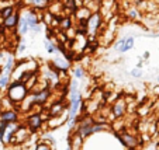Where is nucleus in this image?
<instances>
[{"mask_svg":"<svg viewBox=\"0 0 159 150\" xmlns=\"http://www.w3.org/2000/svg\"><path fill=\"white\" fill-rule=\"evenodd\" d=\"M4 96L9 97L16 105H21L30 96V90L24 83H21L18 80H13L10 83L9 88L6 90V93H4Z\"/></svg>","mask_w":159,"mask_h":150,"instance_id":"f257e3e1","label":"nucleus"},{"mask_svg":"<svg viewBox=\"0 0 159 150\" xmlns=\"http://www.w3.org/2000/svg\"><path fill=\"white\" fill-rule=\"evenodd\" d=\"M42 112L44 111H34V112H30V114L25 115L24 125H25V128L30 131L31 135H34V136L41 132L42 126L47 123V121H48V118H49L48 115L44 117Z\"/></svg>","mask_w":159,"mask_h":150,"instance_id":"f03ea898","label":"nucleus"},{"mask_svg":"<svg viewBox=\"0 0 159 150\" xmlns=\"http://www.w3.org/2000/svg\"><path fill=\"white\" fill-rule=\"evenodd\" d=\"M21 126H23L21 122H18V123L0 122V142H2L4 146H11L16 133L20 131Z\"/></svg>","mask_w":159,"mask_h":150,"instance_id":"7ed1b4c3","label":"nucleus"},{"mask_svg":"<svg viewBox=\"0 0 159 150\" xmlns=\"http://www.w3.org/2000/svg\"><path fill=\"white\" fill-rule=\"evenodd\" d=\"M106 20L103 17V14L100 11H96L90 15L89 24H87V32L89 36H99L102 35V32L106 31Z\"/></svg>","mask_w":159,"mask_h":150,"instance_id":"20e7f679","label":"nucleus"},{"mask_svg":"<svg viewBox=\"0 0 159 150\" xmlns=\"http://www.w3.org/2000/svg\"><path fill=\"white\" fill-rule=\"evenodd\" d=\"M111 109V121H121L124 117H125L127 111H128V102L124 97H120L118 100L111 102L110 105Z\"/></svg>","mask_w":159,"mask_h":150,"instance_id":"39448f33","label":"nucleus"},{"mask_svg":"<svg viewBox=\"0 0 159 150\" xmlns=\"http://www.w3.org/2000/svg\"><path fill=\"white\" fill-rule=\"evenodd\" d=\"M21 111L18 109H0V122L18 123L20 122Z\"/></svg>","mask_w":159,"mask_h":150,"instance_id":"423d86ee","label":"nucleus"},{"mask_svg":"<svg viewBox=\"0 0 159 150\" xmlns=\"http://www.w3.org/2000/svg\"><path fill=\"white\" fill-rule=\"evenodd\" d=\"M51 63H52V66H54L61 75H66V73L73 67L72 63H69L63 56H61V55H57V56L52 58Z\"/></svg>","mask_w":159,"mask_h":150,"instance_id":"0eeeda50","label":"nucleus"},{"mask_svg":"<svg viewBox=\"0 0 159 150\" xmlns=\"http://www.w3.org/2000/svg\"><path fill=\"white\" fill-rule=\"evenodd\" d=\"M69 122V115L66 112L65 115L62 117H54V118H48L47 123H45V131H55V129H59L62 125Z\"/></svg>","mask_w":159,"mask_h":150,"instance_id":"6e6552de","label":"nucleus"},{"mask_svg":"<svg viewBox=\"0 0 159 150\" xmlns=\"http://www.w3.org/2000/svg\"><path fill=\"white\" fill-rule=\"evenodd\" d=\"M20 20H21V13L20 11H16L14 14L11 15V17H9L7 20L2 21L4 24V27H6L7 31H17L18 25H20Z\"/></svg>","mask_w":159,"mask_h":150,"instance_id":"1a4fd4ad","label":"nucleus"},{"mask_svg":"<svg viewBox=\"0 0 159 150\" xmlns=\"http://www.w3.org/2000/svg\"><path fill=\"white\" fill-rule=\"evenodd\" d=\"M16 11H17V9H16L14 2H7L6 6H0V21L7 20V18L11 17Z\"/></svg>","mask_w":159,"mask_h":150,"instance_id":"9d476101","label":"nucleus"},{"mask_svg":"<svg viewBox=\"0 0 159 150\" xmlns=\"http://www.w3.org/2000/svg\"><path fill=\"white\" fill-rule=\"evenodd\" d=\"M73 15H68V14H63L62 21H61V25H59V31L62 32H69L70 30H73Z\"/></svg>","mask_w":159,"mask_h":150,"instance_id":"9b49d317","label":"nucleus"},{"mask_svg":"<svg viewBox=\"0 0 159 150\" xmlns=\"http://www.w3.org/2000/svg\"><path fill=\"white\" fill-rule=\"evenodd\" d=\"M72 75L75 80H82V79L86 77V69L82 65H75L72 67Z\"/></svg>","mask_w":159,"mask_h":150,"instance_id":"f8f14e48","label":"nucleus"},{"mask_svg":"<svg viewBox=\"0 0 159 150\" xmlns=\"http://www.w3.org/2000/svg\"><path fill=\"white\" fill-rule=\"evenodd\" d=\"M30 31V27H28V23H27V18L24 17V15L21 14V20H20V25H18L17 31L16 32L18 34V36H23L25 35V34Z\"/></svg>","mask_w":159,"mask_h":150,"instance_id":"ddd939ff","label":"nucleus"},{"mask_svg":"<svg viewBox=\"0 0 159 150\" xmlns=\"http://www.w3.org/2000/svg\"><path fill=\"white\" fill-rule=\"evenodd\" d=\"M92 14H93V11L83 6V7H80V9L78 10V13L75 14V17H76V21L78 20H89Z\"/></svg>","mask_w":159,"mask_h":150,"instance_id":"4468645a","label":"nucleus"},{"mask_svg":"<svg viewBox=\"0 0 159 150\" xmlns=\"http://www.w3.org/2000/svg\"><path fill=\"white\" fill-rule=\"evenodd\" d=\"M125 15L129 18V20H134V21H135V20H139V18L142 17V15H141V11H139V10L137 9L135 6L128 7V9H127Z\"/></svg>","mask_w":159,"mask_h":150,"instance_id":"2eb2a0df","label":"nucleus"},{"mask_svg":"<svg viewBox=\"0 0 159 150\" xmlns=\"http://www.w3.org/2000/svg\"><path fill=\"white\" fill-rule=\"evenodd\" d=\"M44 45H45V49H47V52H48L49 55H54V56L59 55L58 54V45L55 41H47V39H45Z\"/></svg>","mask_w":159,"mask_h":150,"instance_id":"dca6fc26","label":"nucleus"},{"mask_svg":"<svg viewBox=\"0 0 159 150\" xmlns=\"http://www.w3.org/2000/svg\"><path fill=\"white\" fill-rule=\"evenodd\" d=\"M13 81L11 76L9 75H0V91H6L9 88L10 83Z\"/></svg>","mask_w":159,"mask_h":150,"instance_id":"f3484780","label":"nucleus"},{"mask_svg":"<svg viewBox=\"0 0 159 150\" xmlns=\"http://www.w3.org/2000/svg\"><path fill=\"white\" fill-rule=\"evenodd\" d=\"M134 45H135V36L134 35H128L127 36V41H125V45H124L123 52H121V54H125V52L131 51V49L134 48Z\"/></svg>","mask_w":159,"mask_h":150,"instance_id":"a211bd4d","label":"nucleus"},{"mask_svg":"<svg viewBox=\"0 0 159 150\" xmlns=\"http://www.w3.org/2000/svg\"><path fill=\"white\" fill-rule=\"evenodd\" d=\"M99 48H100V39H97V41H94V42H87L86 52H89V54H96Z\"/></svg>","mask_w":159,"mask_h":150,"instance_id":"6ab92c4d","label":"nucleus"},{"mask_svg":"<svg viewBox=\"0 0 159 150\" xmlns=\"http://www.w3.org/2000/svg\"><path fill=\"white\" fill-rule=\"evenodd\" d=\"M57 45H58V54H59L61 56L65 58L66 54L69 52V46L66 45V44H63V42H59V41H57Z\"/></svg>","mask_w":159,"mask_h":150,"instance_id":"aec40b11","label":"nucleus"},{"mask_svg":"<svg viewBox=\"0 0 159 150\" xmlns=\"http://www.w3.org/2000/svg\"><path fill=\"white\" fill-rule=\"evenodd\" d=\"M125 41H127V36H123V38H118L117 41L114 42V51L116 52H123V48L125 45Z\"/></svg>","mask_w":159,"mask_h":150,"instance_id":"412c9836","label":"nucleus"},{"mask_svg":"<svg viewBox=\"0 0 159 150\" xmlns=\"http://www.w3.org/2000/svg\"><path fill=\"white\" fill-rule=\"evenodd\" d=\"M34 150H52V144L48 143V142L38 140V143H37V146L34 147Z\"/></svg>","mask_w":159,"mask_h":150,"instance_id":"4be33fe9","label":"nucleus"},{"mask_svg":"<svg viewBox=\"0 0 159 150\" xmlns=\"http://www.w3.org/2000/svg\"><path fill=\"white\" fill-rule=\"evenodd\" d=\"M142 69H138V67H134V69L129 72V76L131 77H134V79H141L142 77Z\"/></svg>","mask_w":159,"mask_h":150,"instance_id":"5701e85b","label":"nucleus"},{"mask_svg":"<svg viewBox=\"0 0 159 150\" xmlns=\"http://www.w3.org/2000/svg\"><path fill=\"white\" fill-rule=\"evenodd\" d=\"M25 48H27V45H25V39H21V41L18 42L17 48H16V52H17V54H21V52L25 51Z\"/></svg>","mask_w":159,"mask_h":150,"instance_id":"b1692460","label":"nucleus"},{"mask_svg":"<svg viewBox=\"0 0 159 150\" xmlns=\"http://www.w3.org/2000/svg\"><path fill=\"white\" fill-rule=\"evenodd\" d=\"M144 36H148V38H159V31L158 32H147V34H144Z\"/></svg>","mask_w":159,"mask_h":150,"instance_id":"393cba45","label":"nucleus"},{"mask_svg":"<svg viewBox=\"0 0 159 150\" xmlns=\"http://www.w3.org/2000/svg\"><path fill=\"white\" fill-rule=\"evenodd\" d=\"M152 94L155 97H159V84H155L153 86V88H152Z\"/></svg>","mask_w":159,"mask_h":150,"instance_id":"a878e982","label":"nucleus"},{"mask_svg":"<svg viewBox=\"0 0 159 150\" xmlns=\"http://www.w3.org/2000/svg\"><path fill=\"white\" fill-rule=\"evenodd\" d=\"M41 27H42V24H39V25H37V27L31 28V31H33V32H35V34H38V32H41Z\"/></svg>","mask_w":159,"mask_h":150,"instance_id":"bb28decb","label":"nucleus"},{"mask_svg":"<svg viewBox=\"0 0 159 150\" xmlns=\"http://www.w3.org/2000/svg\"><path fill=\"white\" fill-rule=\"evenodd\" d=\"M149 56H151V54H149L148 51H145V52H144V55H142V59L147 60V59H149Z\"/></svg>","mask_w":159,"mask_h":150,"instance_id":"cd10ccee","label":"nucleus"},{"mask_svg":"<svg viewBox=\"0 0 159 150\" xmlns=\"http://www.w3.org/2000/svg\"><path fill=\"white\" fill-rule=\"evenodd\" d=\"M142 66H144V62L141 60V62L137 63V66H135V67H138V69H142Z\"/></svg>","mask_w":159,"mask_h":150,"instance_id":"c85d7f7f","label":"nucleus"},{"mask_svg":"<svg viewBox=\"0 0 159 150\" xmlns=\"http://www.w3.org/2000/svg\"><path fill=\"white\" fill-rule=\"evenodd\" d=\"M156 81H158V84H159V75H158V77H156Z\"/></svg>","mask_w":159,"mask_h":150,"instance_id":"c756f323","label":"nucleus"},{"mask_svg":"<svg viewBox=\"0 0 159 150\" xmlns=\"http://www.w3.org/2000/svg\"><path fill=\"white\" fill-rule=\"evenodd\" d=\"M65 150H70V147H68V146H66V149Z\"/></svg>","mask_w":159,"mask_h":150,"instance_id":"7c9ffc66","label":"nucleus"},{"mask_svg":"<svg viewBox=\"0 0 159 150\" xmlns=\"http://www.w3.org/2000/svg\"><path fill=\"white\" fill-rule=\"evenodd\" d=\"M0 42H2V36H0Z\"/></svg>","mask_w":159,"mask_h":150,"instance_id":"2f4dec72","label":"nucleus"},{"mask_svg":"<svg viewBox=\"0 0 159 150\" xmlns=\"http://www.w3.org/2000/svg\"><path fill=\"white\" fill-rule=\"evenodd\" d=\"M0 75H2V69H0Z\"/></svg>","mask_w":159,"mask_h":150,"instance_id":"473e14b6","label":"nucleus"}]
</instances>
